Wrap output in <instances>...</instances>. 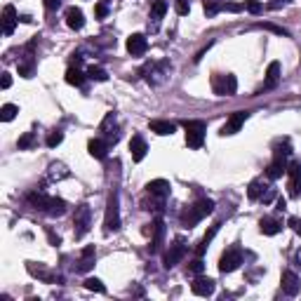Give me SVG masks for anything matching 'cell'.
<instances>
[{"mask_svg":"<svg viewBox=\"0 0 301 301\" xmlns=\"http://www.w3.org/2000/svg\"><path fill=\"white\" fill-rule=\"evenodd\" d=\"M73 226H75V240H80L83 235L90 231V207H87L85 203L78 205V209H75V216H73Z\"/></svg>","mask_w":301,"mask_h":301,"instance_id":"5b68a950","label":"cell"},{"mask_svg":"<svg viewBox=\"0 0 301 301\" xmlns=\"http://www.w3.org/2000/svg\"><path fill=\"white\" fill-rule=\"evenodd\" d=\"M45 212H47L49 216H64L66 214V200H62V198H49Z\"/></svg>","mask_w":301,"mask_h":301,"instance_id":"d4e9b609","label":"cell"},{"mask_svg":"<svg viewBox=\"0 0 301 301\" xmlns=\"http://www.w3.org/2000/svg\"><path fill=\"white\" fill-rule=\"evenodd\" d=\"M200 219H203V216L198 214V209L193 207V205H190V207H186L184 212H181V226H184V228H193L198 222H200Z\"/></svg>","mask_w":301,"mask_h":301,"instance_id":"603a6c76","label":"cell"},{"mask_svg":"<svg viewBox=\"0 0 301 301\" xmlns=\"http://www.w3.org/2000/svg\"><path fill=\"white\" fill-rule=\"evenodd\" d=\"M101 132H104V136H106V142H108V146L111 144H116L118 142V132H116V113H106V118L101 120Z\"/></svg>","mask_w":301,"mask_h":301,"instance_id":"8fae6325","label":"cell"},{"mask_svg":"<svg viewBox=\"0 0 301 301\" xmlns=\"http://www.w3.org/2000/svg\"><path fill=\"white\" fill-rule=\"evenodd\" d=\"M184 254H186V245H184V240L181 238H177L172 242V245H170V250H167V254H165V259H162V261H165V268H174V266L179 264V261H181V259H184Z\"/></svg>","mask_w":301,"mask_h":301,"instance_id":"8992f818","label":"cell"},{"mask_svg":"<svg viewBox=\"0 0 301 301\" xmlns=\"http://www.w3.org/2000/svg\"><path fill=\"white\" fill-rule=\"evenodd\" d=\"M47 174H49V179H52V181H59V179H66L71 172H68L66 165H62V162H52Z\"/></svg>","mask_w":301,"mask_h":301,"instance_id":"f546056e","label":"cell"},{"mask_svg":"<svg viewBox=\"0 0 301 301\" xmlns=\"http://www.w3.org/2000/svg\"><path fill=\"white\" fill-rule=\"evenodd\" d=\"M188 270H190V273H203V261H200V259H196V261H190Z\"/></svg>","mask_w":301,"mask_h":301,"instance_id":"f6af8a7d","label":"cell"},{"mask_svg":"<svg viewBox=\"0 0 301 301\" xmlns=\"http://www.w3.org/2000/svg\"><path fill=\"white\" fill-rule=\"evenodd\" d=\"M148 196L151 198H158V200H165L167 196H170V181H165V179H155V181H151V184L146 186Z\"/></svg>","mask_w":301,"mask_h":301,"instance_id":"4fadbf2b","label":"cell"},{"mask_svg":"<svg viewBox=\"0 0 301 301\" xmlns=\"http://www.w3.org/2000/svg\"><path fill=\"white\" fill-rule=\"evenodd\" d=\"M94 257H97V250L94 245H87L83 252H80V261H78V270H90L94 266Z\"/></svg>","mask_w":301,"mask_h":301,"instance_id":"44dd1931","label":"cell"},{"mask_svg":"<svg viewBox=\"0 0 301 301\" xmlns=\"http://www.w3.org/2000/svg\"><path fill=\"white\" fill-rule=\"evenodd\" d=\"M62 142H64V132H62V129H54V132H49V136H47V146H49V148H57Z\"/></svg>","mask_w":301,"mask_h":301,"instance_id":"f35d334b","label":"cell"},{"mask_svg":"<svg viewBox=\"0 0 301 301\" xmlns=\"http://www.w3.org/2000/svg\"><path fill=\"white\" fill-rule=\"evenodd\" d=\"M66 83H68V85L80 87L83 83H85V75H83V71H80L78 66H71V68L66 71Z\"/></svg>","mask_w":301,"mask_h":301,"instance_id":"f1b7e54d","label":"cell"},{"mask_svg":"<svg viewBox=\"0 0 301 301\" xmlns=\"http://www.w3.org/2000/svg\"><path fill=\"white\" fill-rule=\"evenodd\" d=\"M289 153H292L289 142H280V144H276V153H273V158H287Z\"/></svg>","mask_w":301,"mask_h":301,"instance_id":"ab89813d","label":"cell"},{"mask_svg":"<svg viewBox=\"0 0 301 301\" xmlns=\"http://www.w3.org/2000/svg\"><path fill=\"white\" fill-rule=\"evenodd\" d=\"M38 144V136H36V132H26L24 136H19V142H17V146H19V151H29V148H33Z\"/></svg>","mask_w":301,"mask_h":301,"instance_id":"d6a6232c","label":"cell"},{"mask_svg":"<svg viewBox=\"0 0 301 301\" xmlns=\"http://www.w3.org/2000/svg\"><path fill=\"white\" fill-rule=\"evenodd\" d=\"M146 151H148V146H146V142H144V136H139V134L132 136V142H129L132 160H134V162H142V160L146 158Z\"/></svg>","mask_w":301,"mask_h":301,"instance_id":"5bb4252c","label":"cell"},{"mask_svg":"<svg viewBox=\"0 0 301 301\" xmlns=\"http://www.w3.org/2000/svg\"><path fill=\"white\" fill-rule=\"evenodd\" d=\"M151 233H153V238H151V252H160L162 238H165V224H162V219H155V224L151 226Z\"/></svg>","mask_w":301,"mask_h":301,"instance_id":"e0dca14e","label":"cell"},{"mask_svg":"<svg viewBox=\"0 0 301 301\" xmlns=\"http://www.w3.org/2000/svg\"><path fill=\"white\" fill-rule=\"evenodd\" d=\"M289 226H292V228H294V231H296V233L301 235V219H296V216H292V219H289Z\"/></svg>","mask_w":301,"mask_h":301,"instance_id":"c3c4849f","label":"cell"},{"mask_svg":"<svg viewBox=\"0 0 301 301\" xmlns=\"http://www.w3.org/2000/svg\"><path fill=\"white\" fill-rule=\"evenodd\" d=\"M224 10H226V12H240V10H245V5H238V3H226Z\"/></svg>","mask_w":301,"mask_h":301,"instance_id":"bcb514c9","label":"cell"},{"mask_svg":"<svg viewBox=\"0 0 301 301\" xmlns=\"http://www.w3.org/2000/svg\"><path fill=\"white\" fill-rule=\"evenodd\" d=\"M216 231H219V224H214V226L209 228L207 233L203 235V240H200V245H198V257H203L205 254V250H207V245L214 240V235H216Z\"/></svg>","mask_w":301,"mask_h":301,"instance_id":"4dcf8cb0","label":"cell"},{"mask_svg":"<svg viewBox=\"0 0 301 301\" xmlns=\"http://www.w3.org/2000/svg\"><path fill=\"white\" fill-rule=\"evenodd\" d=\"M151 132H155V134L160 136H167V134H174L177 132V125L170 123V120H151Z\"/></svg>","mask_w":301,"mask_h":301,"instance_id":"7402d4cb","label":"cell"},{"mask_svg":"<svg viewBox=\"0 0 301 301\" xmlns=\"http://www.w3.org/2000/svg\"><path fill=\"white\" fill-rule=\"evenodd\" d=\"M193 207L198 209V214H200V216H207V214L214 212V200H209V198H200Z\"/></svg>","mask_w":301,"mask_h":301,"instance_id":"1f68e13d","label":"cell"},{"mask_svg":"<svg viewBox=\"0 0 301 301\" xmlns=\"http://www.w3.org/2000/svg\"><path fill=\"white\" fill-rule=\"evenodd\" d=\"M10 85H12V78H10V73H3V90H7Z\"/></svg>","mask_w":301,"mask_h":301,"instance_id":"f907efd6","label":"cell"},{"mask_svg":"<svg viewBox=\"0 0 301 301\" xmlns=\"http://www.w3.org/2000/svg\"><path fill=\"white\" fill-rule=\"evenodd\" d=\"M296 261H299V264H301V250H299V252H296Z\"/></svg>","mask_w":301,"mask_h":301,"instance_id":"db71d44e","label":"cell"},{"mask_svg":"<svg viewBox=\"0 0 301 301\" xmlns=\"http://www.w3.org/2000/svg\"><path fill=\"white\" fill-rule=\"evenodd\" d=\"M240 264H242L240 247H228L226 252L222 254V259H219V270H222V273H233Z\"/></svg>","mask_w":301,"mask_h":301,"instance_id":"277c9868","label":"cell"},{"mask_svg":"<svg viewBox=\"0 0 301 301\" xmlns=\"http://www.w3.org/2000/svg\"><path fill=\"white\" fill-rule=\"evenodd\" d=\"M259 29H266V31L276 33V36H289V33L285 31L283 26H276V24H259Z\"/></svg>","mask_w":301,"mask_h":301,"instance_id":"60d3db41","label":"cell"},{"mask_svg":"<svg viewBox=\"0 0 301 301\" xmlns=\"http://www.w3.org/2000/svg\"><path fill=\"white\" fill-rule=\"evenodd\" d=\"M94 14H97L99 19H104L106 14H108V7H106V3H99V5L94 7Z\"/></svg>","mask_w":301,"mask_h":301,"instance_id":"ee69618b","label":"cell"},{"mask_svg":"<svg viewBox=\"0 0 301 301\" xmlns=\"http://www.w3.org/2000/svg\"><path fill=\"white\" fill-rule=\"evenodd\" d=\"M59 5H62V0H45V7H47V10H57Z\"/></svg>","mask_w":301,"mask_h":301,"instance_id":"681fc988","label":"cell"},{"mask_svg":"<svg viewBox=\"0 0 301 301\" xmlns=\"http://www.w3.org/2000/svg\"><path fill=\"white\" fill-rule=\"evenodd\" d=\"M184 129H186V144H188V148H203L207 125L203 120H186Z\"/></svg>","mask_w":301,"mask_h":301,"instance_id":"6da1fadb","label":"cell"},{"mask_svg":"<svg viewBox=\"0 0 301 301\" xmlns=\"http://www.w3.org/2000/svg\"><path fill=\"white\" fill-rule=\"evenodd\" d=\"M47 238H49V245H62V238H59V235H54V231H49L47 228Z\"/></svg>","mask_w":301,"mask_h":301,"instance_id":"7dc6e473","label":"cell"},{"mask_svg":"<svg viewBox=\"0 0 301 301\" xmlns=\"http://www.w3.org/2000/svg\"><path fill=\"white\" fill-rule=\"evenodd\" d=\"M280 283H283V292L287 296H296L301 292V283H299V276H296L294 270H285L283 278H280Z\"/></svg>","mask_w":301,"mask_h":301,"instance_id":"9c48e42d","label":"cell"},{"mask_svg":"<svg viewBox=\"0 0 301 301\" xmlns=\"http://www.w3.org/2000/svg\"><path fill=\"white\" fill-rule=\"evenodd\" d=\"M26 203L31 205L33 209H40V212H45V209H47L49 198L45 196L43 188H40V190H33V193H29V196H26Z\"/></svg>","mask_w":301,"mask_h":301,"instance_id":"ffe728a7","label":"cell"},{"mask_svg":"<svg viewBox=\"0 0 301 301\" xmlns=\"http://www.w3.org/2000/svg\"><path fill=\"white\" fill-rule=\"evenodd\" d=\"M212 90L219 97H233L235 90H238V80L231 73H226V75L216 73V75H212Z\"/></svg>","mask_w":301,"mask_h":301,"instance_id":"7a4b0ae2","label":"cell"},{"mask_svg":"<svg viewBox=\"0 0 301 301\" xmlns=\"http://www.w3.org/2000/svg\"><path fill=\"white\" fill-rule=\"evenodd\" d=\"M259 228H261V233L264 235H276L283 231V222L276 219V216H264L261 222H259Z\"/></svg>","mask_w":301,"mask_h":301,"instance_id":"d6986e66","label":"cell"},{"mask_svg":"<svg viewBox=\"0 0 301 301\" xmlns=\"http://www.w3.org/2000/svg\"><path fill=\"white\" fill-rule=\"evenodd\" d=\"M85 289H90V292H106L104 283H101L99 278H87V280H85Z\"/></svg>","mask_w":301,"mask_h":301,"instance_id":"74e56055","label":"cell"},{"mask_svg":"<svg viewBox=\"0 0 301 301\" xmlns=\"http://www.w3.org/2000/svg\"><path fill=\"white\" fill-rule=\"evenodd\" d=\"M19 75H21V78H31L33 75V57L31 54L26 57V62L19 64Z\"/></svg>","mask_w":301,"mask_h":301,"instance_id":"8d00e7d4","label":"cell"},{"mask_svg":"<svg viewBox=\"0 0 301 301\" xmlns=\"http://www.w3.org/2000/svg\"><path fill=\"white\" fill-rule=\"evenodd\" d=\"M66 26L73 29V31H80L85 26V14H83L80 7H68L66 10Z\"/></svg>","mask_w":301,"mask_h":301,"instance_id":"2e32d148","label":"cell"},{"mask_svg":"<svg viewBox=\"0 0 301 301\" xmlns=\"http://www.w3.org/2000/svg\"><path fill=\"white\" fill-rule=\"evenodd\" d=\"M104 228L106 233L118 231L120 228V207H118V193L108 196V203H106V216H104Z\"/></svg>","mask_w":301,"mask_h":301,"instance_id":"3957f363","label":"cell"},{"mask_svg":"<svg viewBox=\"0 0 301 301\" xmlns=\"http://www.w3.org/2000/svg\"><path fill=\"white\" fill-rule=\"evenodd\" d=\"M174 10H177V14H181V17H186V14L190 12L188 0H177V5H174Z\"/></svg>","mask_w":301,"mask_h":301,"instance_id":"b9f144b4","label":"cell"},{"mask_svg":"<svg viewBox=\"0 0 301 301\" xmlns=\"http://www.w3.org/2000/svg\"><path fill=\"white\" fill-rule=\"evenodd\" d=\"M167 12V0H153L151 3V19H153V29H158V21Z\"/></svg>","mask_w":301,"mask_h":301,"instance_id":"cb8c5ba5","label":"cell"},{"mask_svg":"<svg viewBox=\"0 0 301 301\" xmlns=\"http://www.w3.org/2000/svg\"><path fill=\"white\" fill-rule=\"evenodd\" d=\"M87 78L97 80V83H106V80H108V73H106L104 68H99V66H90L87 68Z\"/></svg>","mask_w":301,"mask_h":301,"instance_id":"d590c367","label":"cell"},{"mask_svg":"<svg viewBox=\"0 0 301 301\" xmlns=\"http://www.w3.org/2000/svg\"><path fill=\"white\" fill-rule=\"evenodd\" d=\"M285 207H287V203H285V198H278V209H280V212H283Z\"/></svg>","mask_w":301,"mask_h":301,"instance_id":"f5cc1de1","label":"cell"},{"mask_svg":"<svg viewBox=\"0 0 301 301\" xmlns=\"http://www.w3.org/2000/svg\"><path fill=\"white\" fill-rule=\"evenodd\" d=\"M146 49H148V40L144 33H132V36L127 38V52L132 57H142L146 54Z\"/></svg>","mask_w":301,"mask_h":301,"instance_id":"ba28073f","label":"cell"},{"mask_svg":"<svg viewBox=\"0 0 301 301\" xmlns=\"http://www.w3.org/2000/svg\"><path fill=\"white\" fill-rule=\"evenodd\" d=\"M83 64V54L80 52H73V66H80Z\"/></svg>","mask_w":301,"mask_h":301,"instance_id":"816d5d0a","label":"cell"},{"mask_svg":"<svg viewBox=\"0 0 301 301\" xmlns=\"http://www.w3.org/2000/svg\"><path fill=\"white\" fill-rule=\"evenodd\" d=\"M203 5H205V14H207V17H214L219 10H224L222 0H203Z\"/></svg>","mask_w":301,"mask_h":301,"instance_id":"e575fe53","label":"cell"},{"mask_svg":"<svg viewBox=\"0 0 301 301\" xmlns=\"http://www.w3.org/2000/svg\"><path fill=\"white\" fill-rule=\"evenodd\" d=\"M87 151H90V155L97 160H104L106 155H108V142H104V139H90V144H87Z\"/></svg>","mask_w":301,"mask_h":301,"instance_id":"ac0fdd59","label":"cell"},{"mask_svg":"<svg viewBox=\"0 0 301 301\" xmlns=\"http://www.w3.org/2000/svg\"><path fill=\"white\" fill-rule=\"evenodd\" d=\"M278 80H280V64L278 62H270L268 68H266V90L268 87H276L278 85Z\"/></svg>","mask_w":301,"mask_h":301,"instance_id":"4316f807","label":"cell"},{"mask_svg":"<svg viewBox=\"0 0 301 301\" xmlns=\"http://www.w3.org/2000/svg\"><path fill=\"white\" fill-rule=\"evenodd\" d=\"M190 292L198 296L214 294V280H212V278H196V283L190 285Z\"/></svg>","mask_w":301,"mask_h":301,"instance_id":"9a60e30c","label":"cell"},{"mask_svg":"<svg viewBox=\"0 0 301 301\" xmlns=\"http://www.w3.org/2000/svg\"><path fill=\"white\" fill-rule=\"evenodd\" d=\"M245 10L250 14H259L261 12V3H259V0H247L245 3Z\"/></svg>","mask_w":301,"mask_h":301,"instance_id":"7bdbcfd3","label":"cell"},{"mask_svg":"<svg viewBox=\"0 0 301 301\" xmlns=\"http://www.w3.org/2000/svg\"><path fill=\"white\" fill-rule=\"evenodd\" d=\"M278 3H292V0H278Z\"/></svg>","mask_w":301,"mask_h":301,"instance_id":"11a10c76","label":"cell"},{"mask_svg":"<svg viewBox=\"0 0 301 301\" xmlns=\"http://www.w3.org/2000/svg\"><path fill=\"white\" fill-rule=\"evenodd\" d=\"M17 113H19V108L14 104H5L0 108V120H3V123H10V120H14Z\"/></svg>","mask_w":301,"mask_h":301,"instance_id":"836d02e7","label":"cell"},{"mask_svg":"<svg viewBox=\"0 0 301 301\" xmlns=\"http://www.w3.org/2000/svg\"><path fill=\"white\" fill-rule=\"evenodd\" d=\"M285 172H287V165H285V158H273V162H270V165H268V170H266L268 179H280Z\"/></svg>","mask_w":301,"mask_h":301,"instance_id":"484cf974","label":"cell"},{"mask_svg":"<svg viewBox=\"0 0 301 301\" xmlns=\"http://www.w3.org/2000/svg\"><path fill=\"white\" fill-rule=\"evenodd\" d=\"M287 174H289V184H287L289 196H292V198H299V196H301V162H299V160L289 165Z\"/></svg>","mask_w":301,"mask_h":301,"instance_id":"52a82bcc","label":"cell"},{"mask_svg":"<svg viewBox=\"0 0 301 301\" xmlns=\"http://www.w3.org/2000/svg\"><path fill=\"white\" fill-rule=\"evenodd\" d=\"M17 21H19V17H17L14 5H5V10H3V33H5V36H12Z\"/></svg>","mask_w":301,"mask_h":301,"instance_id":"7c38bea8","label":"cell"},{"mask_svg":"<svg viewBox=\"0 0 301 301\" xmlns=\"http://www.w3.org/2000/svg\"><path fill=\"white\" fill-rule=\"evenodd\" d=\"M245 120H247V111H235L233 116L226 120V125L222 127V134L226 136V134H235L242 125H245Z\"/></svg>","mask_w":301,"mask_h":301,"instance_id":"30bf717a","label":"cell"},{"mask_svg":"<svg viewBox=\"0 0 301 301\" xmlns=\"http://www.w3.org/2000/svg\"><path fill=\"white\" fill-rule=\"evenodd\" d=\"M266 190H268V186L264 181H259V179H254L252 184H250V188H247V196H250V200H261Z\"/></svg>","mask_w":301,"mask_h":301,"instance_id":"83f0119b","label":"cell"}]
</instances>
